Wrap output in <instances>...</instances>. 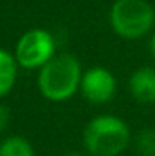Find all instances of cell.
<instances>
[{
  "label": "cell",
  "mask_w": 155,
  "mask_h": 156,
  "mask_svg": "<svg viewBox=\"0 0 155 156\" xmlns=\"http://www.w3.org/2000/svg\"><path fill=\"white\" fill-rule=\"evenodd\" d=\"M82 65L72 53H57L39 70L37 87L40 95L54 103L70 100L80 90Z\"/></svg>",
  "instance_id": "cell-1"
},
{
  "label": "cell",
  "mask_w": 155,
  "mask_h": 156,
  "mask_svg": "<svg viewBox=\"0 0 155 156\" xmlns=\"http://www.w3.org/2000/svg\"><path fill=\"white\" fill-rule=\"evenodd\" d=\"M130 128L117 115H97L85 125L82 143L88 156H119L130 144Z\"/></svg>",
  "instance_id": "cell-2"
},
{
  "label": "cell",
  "mask_w": 155,
  "mask_h": 156,
  "mask_svg": "<svg viewBox=\"0 0 155 156\" xmlns=\"http://www.w3.org/2000/svg\"><path fill=\"white\" fill-rule=\"evenodd\" d=\"M112 30L125 40L149 35L155 25V9L147 0H115L109 12Z\"/></svg>",
  "instance_id": "cell-3"
},
{
  "label": "cell",
  "mask_w": 155,
  "mask_h": 156,
  "mask_svg": "<svg viewBox=\"0 0 155 156\" xmlns=\"http://www.w3.org/2000/svg\"><path fill=\"white\" fill-rule=\"evenodd\" d=\"M57 55V40L45 28H32L18 38L13 57L24 70H40Z\"/></svg>",
  "instance_id": "cell-4"
},
{
  "label": "cell",
  "mask_w": 155,
  "mask_h": 156,
  "mask_svg": "<svg viewBox=\"0 0 155 156\" xmlns=\"http://www.w3.org/2000/svg\"><path fill=\"white\" fill-rule=\"evenodd\" d=\"M80 93L92 105H103L117 95L115 75L105 66H90L82 73Z\"/></svg>",
  "instance_id": "cell-5"
},
{
  "label": "cell",
  "mask_w": 155,
  "mask_h": 156,
  "mask_svg": "<svg viewBox=\"0 0 155 156\" xmlns=\"http://www.w3.org/2000/svg\"><path fill=\"white\" fill-rule=\"evenodd\" d=\"M130 95L142 105H155V68L140 66L128 78Z\"/></svg>",
  "instance_id": "cell-6"
},
{
  "label": "cell",
  "mask_w": 155,
  "mask_h": 156,
  "mask_svg": "<svg viewBox=\"0 0 155 156\" xmlns=\"http://www.w3.org/2000/svg\"><path fill=\"white\" fill-rule=\"evenodd\" d=\"M18 68L20 66H18L13 53H10L5 48H0V100L5 98L13 90Z\"/></svg>",
  "instance_id": "cell-7"
},
{
  "label": "cell",
  "mask_w": 155,
  "mask_h": 156,
  "mask_svg": "<svg viewBox=\"0 0 155 156\" xmlns=\"http://www.w3.org/2000/svg\"><path fill=\"white\" fill-rule=\"evenodd\" d=\"M0 156H35V150L27 138L13 135L0 141Z\"/></svg>",
  "instance_id": "cell-8"
},
{
  "label": "cell",
  "mask_w": 155,
  "mask_h": 156,
  "mask_svg": "<svg viewBox=\"0 0 155 156\" xmlns=\"http://www.w3.org/2000/svg\"><path fill=\"white\" fill-rule=\"evenodd\" d=\"M135 150L140 156H155V128H143L138 133Z\"/></svg>",
  "instance_id": "cell-9"
},
{
  "label": "cell",
  "mask_w": 155,
  "mask_h": 156,
  "mask_svg": "<svg viewBox=\"0 0 155 156\" xmlns=\"http://www.w3.org/2000/svg\"><path fill=\"white\" fill-rule=\"evenodd\" d=\"M9 123H10V110L3 103H0V133L5 131Z\"/></svg>",
  "instance_id": "cell-10"
},
{
  "label": "cell",
  "mask_w": 155,
  "mask_h": 156,
  "mask_svg": "<svg viewBox=\"0 0 155 156\" xmlns=\"http://www.w3.org/2000/svg\"><path fill=\"white\" fill-rule=\"evenodd\" d=\"M149 51H150V55H152V58L155 60V32L149 38Z\"/></svg>",
  "instance_id": "cell-11"
},
{
  "label": "cell",
  "mask_w": 155,
  "mask_h": 156,
  "mask_svg": "<svg viewBox=\"0 0 155 156\" xmlns=\"http://www.w3.org/2000/svg\"><path fill=\"white\" fill-rule=\"evenodd\" d=\"M64 156H88V154L80 153V151H68V153H65Z\"/></svg>",
  "instance_id": "cell-12"
}]
</instances>
